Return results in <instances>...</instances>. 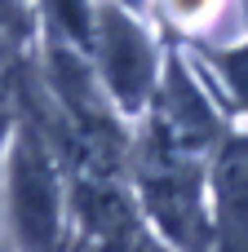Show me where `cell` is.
I'll return each instance as SVG.
<instances>
[{
	"label": "cell",
	"instance_id": "cell-1",
	"mask_svg": "<svg viewBox=\"0 0 248 252\" xmlns=\"http://www.w3.org/2000/svg\"><path fill=\"white\" fill-rule=\"evenodd\" d=\"M138 195L142 213L155 221L169 252H209L213 248V217L204 199V168L195 155L173 151L160 137H142L138 151Z\"/></svg>",
	"mask_w": 248,
	"mask_h": 252
},
{
	"label": "cell",
	"instance_id": "cell-2",
	"mask_svg": "<svg viewBox=\"0 0 248 252\" xmlns=\"http://www.w3.org/2000/svg\"><path fill=\"white\" fill-rule=\"evenodd\" d=\"M89 53H93V62H98L102 93L111 97L115 111L133 115V111H146V106H151L164 62H160V53H155L146 27L138 22V13H129V9H120V4L106 0V4L98 9Z\"/></svg>",
	"mask_w": 248,
	"mask_h": 252
},
{
	"label": "cell",
	"instance_id": "cell-3",
	"mask_svg": "<svg viewBox=\"0 0 248 252\" xmlns=\"http://www.w3.org/2000/svg\"><path fill=\"white\" fill-rule=\"evenodd\" d=\"M9 217L22 252H58L62 182L35 124H22L9 151Z\"/></svg>",
	"mask_w": 248,
	"mask_h": 252
},
{
	"label": "cell",
	"instance_id": "cell-4",
	"mask_svg": "<svg viewBox=\"0 0 248 252\" xmlns=\"http://www.w3.org/2000/svg\"><path fill=\"white\" fill-rule=\"evenodd\" d=\"M146 133L169 142L182 155H195V159L226 142V128H222V115H217L213 97L200 89L195 71L177 53H169L164 66H160V84H155V97H151V128Z\"/></svg>",
	"mask_w": 248,
	"mask_h": 252
},
{
	"label": "cell",
	"instance_id": "cell-5",
	"mask_svg": "<svg viewBox=\"0 0 248 252\" xmlns=\"http://www.w3.org/2000/svg\"><path fill=\"white\" fill-rule=\"evenodd\" d=\"M213 252H248V133H226L209 177Z\"/></svg>",
	"mask_w": 248,
	"mask_h": 252
},
{
	"label": "cell",
	"instance_id": "cell-6",
	"mask_svg": "<svg viewBox=\"0 0 248 252\" xmlns=\"http://www.w3.org/2000/svg\"><path fill=\"white\" fill-rule=\"evenodd\" d=\"M44 9H49V27H53L58 44H67V49H75V53H89L98 9H93L89 0H44Z\"/></svg>",
	"mask_w": 248,
	"mask_h": 252
},
{
	"label": "cell",
	"instance_id": "cell-7",
	"mask_svg": "<svg viewBox=\"0 0 248 252\" xmlns=\"http://www.w3.org/2000/svg\"><path fill=\"white\" fill-rule=\"evenodd\" d=\"M209 66H213L217 84H222V89H231L235 106L248 111V40H244V44L213 49V53H209Z\"/></svg>",
	"mask_w": 248,
	"mask_h": 252
},
{
	"label": "cell",
	"instance_id": "cell-8",
	"mask_svg": "<svg viewBox=\"0 0 248 252\" xmlns=\"http://www.w3.org/2000/svg\"><path fill=\"white\" fill-rule=\"evenodd\" d=\"M155 9L182 31H209L222 18V0H155Z\"/></svg>",
	"mask_w": 248,
	"mask_h": 252
},
{
	"label": "cell",
	"instance_id": "cell-9",
	"mask_svg": "<svg viewBox=\"0 0 248 252\" xmlns=\"http://www.w3.org/2000/svg\"><path fill=\"white\" fill-rule=\"evenodd\" d=\"M4 128H9V102H4V93H0V137H4Z\"/></svg>",
	"mask_w": 248,
	"mask_h": 252
},
{
	"label": "cell",
	"instance_id": "cell-10",
	"mask_svg": "<svg viewBox=\"0 0 248 252\" xmlns=\"http://www.w3.org/2000/svg\"><path fill=\"white\" fill-rule=\"evenodd\" d=\"M111 4H120V9H129V13H138V9H142L146 0H111Z\"/></svg>",
	"mask_w": 248,
	"mask_h": 252
},
{
	"label": "cell",
	"instance_id": "cell-11",
	"mask_svg": "<svg viewBox=\"0 0 248 252\" xmlns=\"http://www.w3.org/2000/svg\"><path fill=\"white\" fill-rule=\"evenodd\" d=\"M146 252H169V248H155V244H151V248H146Z\"/></svg>",
	"mask_w": 248,
	"mask_h": 252
}]
</instances>
